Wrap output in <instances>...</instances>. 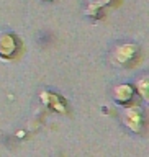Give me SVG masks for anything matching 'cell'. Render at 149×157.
Listing matches in <instances>:
<instances>
[{
	"label": "cell",
	"instance_id": "5",
	"mask_svg": "<svg viewBox=\"0 0 149 157\" xmlns=\"http://www.w3.org/2000/svg\"><path fill=\"white\" fill-rule=\"evenodd\" d=\"M46 2H49V0H46Z\"/></svg>",
	"mask_w": 149,
	"mask_h": 157
},
{
	"label": "cell",
	"instance_id": "3",
	"mask_svg": "<svg viewBox=\"0 0 149 157\" xmlns=\"http://www.w3.org/2000/svg\"><path fill=\"white\" fill-rule=\"evenodd\" d=\"M135 98V87L130 83H121L113 88V100L123 106H128Z\"/></svg>",
	"mask_w": 149,
	"mask_h": 157
},
{
	"label": "cell",
	"instance_id": "1",
	"mask_svg": "<svg viewBox=\"0 0 149 157\" xmlns=\"http://www.w3.org/2000/svg\"><path fill=\"white\" fill-rule=\"evenodd\" d=\"M20 41L13 33L0 34V57L2 59H13L18 54Z\"/></svg>",
	"mask_w": 149,
	"mask_h": 157
},
{
	"label": "cell",
	"instance_id": "2",
	"mask_svg": "<svg viewBox=\"0 0 149 157\" xmlns=\"http://www.w3.org/2000/svg\"><path fill=\"white\" fill-rule=\"evenodd\" d=\"M121 120L125 123V126H128L133 132H141V128H143V113L139 108L136 106H125V110L121 113Z\"/></svg>",
	"mask_w": 149,
	"mask_h": 157
},
{
	"label": "cell",
	"instance_id": "4",
	"mask_svg": "<svg viewBox=\"0 0 149 157\" xmlns=\"http://www.w3.org/2000/svg\"><path fill=\"white\" fill-rule=\"evenodd\" d=\"M136 88H138V90H141L139 93L143 95V98H144V100H147V88H146V78H143V80H141V82H139V83H138V85H136Z\"/></svg>",
	"mask_w": 149,
	"mask_h": 157
}]
</instances>
